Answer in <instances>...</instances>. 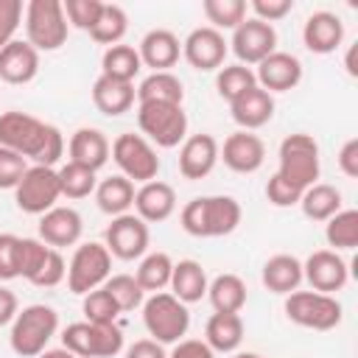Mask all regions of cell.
Here are the masks:
<instances>
[{
    "label": "cell",
    "instance_id": "obj_5",
    "mask_svg": "<svg viewBox=\"0 0 358 358\" xmlns=\"http://www.w3.org/2000/svg\"><path fill=\"white\" fill-rule=\"evenodd\" d=\"M143 324L154 341L176 344L190 327V313H187V305L179 302L173 294L157 291L143 302Z\"/></svg>",
    "mask_w": 358,
    "mask_h": 358
},
{
    "label": "cell",
    "instance_id": "obj_53",
    "mask_svg": "<svg viewBox=\"0 0 358 358\" xmlns=\"http://www.w3.org/2000/svg\"><path fill=\"white\" fill-rule=\"evenodd\" d=\"M338 168H341V173L350 176V179L358 176V137H350V140L341 145V151H338Z\"/></svg>",
    "mask_w": 358,
    "mask_h": 358
},
{
    "label": "cell",
    "instance_id": "obj_16",
    "mask_svg": "<svg viewBox=\"0 0 358 358\" xmlns=\"http://www.w3.org/2000/svg\"><path fill=\"white\" fill-rule=\"evenodd\" d=\"M182 56L187 59V64L193 70H221L224 59H227V39L221 31L201 25L193 28L187 34V39L182 42Z\"/></svg>",
    "mask_w": 358,
    "mask_h": 358
},
{
    "label": "cell",
    "instance_id": "obj_9",
    "mask_svg": "<svg viewBox=\"0 0 358 358\" xmlns=\"http://www.w3.org/2000/svg\"><path fill=\"white\" fill-rule=\"evenodd\" d=\"M112 277V255L103 243H81L67 266V288L73 294H90Z\"/></svg>",
    "mask_w": 358,
    "mask_h": 358
},
{
    "label": "cell",
    "instance_id": "obj_22",
    "mask_svg": "<svg viewBox=\"0 0 358 358\" xmlns=\"http://www.w3.org/2000/svg\"><path fill=\"white\" fill-rule=\"evenodd\" d=\"M134 210H137V218H143L145 224L168 221L176 210V193L168 182L151 179L134 190Z\"/></svg>",
    "mask_w": 358,
    "mask_h": 358
},
{
    "label": "cell",
    "instance_id": "obj_12",
    "mask_svg": "<svg viewBox=\"0 0 358 358\" xmlns=\"http://www.w3.org/2000/svg\"><path fill=\"white\" fill-rule=\"evenodd\" d=\"M59 196H62L59 176L53 168H45V165H28L20 185L14 187V201L28 215H45L48 210L56 207Z\"/></svg>",
    "mask_w": 358,
    "mask_h": 358
},
{
    "label": "cell",
    "instance_id": "obj_6",
    "mask_svg": "<svg viewBox=\"0 0 358 358\" xmlns=\"http://www.w3.org/2000/svg\"><path fill=\"white\" fill-rule=\"evenodd\" d=\"M137 126L145 134V140L157 143L159 148H173L179 143H185L187 115H185L182 103L145 101V103H137Z\"/></svg>",
    "mask_w": 358,
    "mask_h": 358
},
{
    "label": "cell",
    "instance_id": "obj_15",
    "mask_svg": "<svg viewBox=\"0 0 358 358\" xmlns=\"http://www.w3.org/2000/svg\"><path fill=\"white\" fill-rule=\"evenodd\" d=\"M302 280H308L310 288L319 294H333V291H341L347 285L350 268L338 252L319 249V252L308 255V260L302 263Z\"/></svg>",
    "mask_w": 358,
    "mask_h": 358
},
{
    "label": "cell",
    "instance_id": "obj_21",
    "mask_svg": "<svg viewBox=\"0 0 358 358\" xmlns=\"http://www.w3.org/2000/svg\"><path fill=\"white\" fill-rule=\"evenodd\" d=\"M137 53H140V62L145 67H151L154 73H171V67L182 56V42H179V36L173 31L154 28V31H148L143 36Z\"/></svg>",
    "mask_w": 358,
    "mask_h": 358
},
{
    "label": "cell",
    "instance_id": "obj_24",
    "mask_svg": "<svg viewBox=\"0 0 358 358\" xmlns=\"http://www.w3.org/2000/svg\"><path fill=\"white\" fill-rule=\"evenodd\" d=\"M39 73V50L28 45V39H14L0 50V81L6 84H28Z\"/></svg>",
    "mask_w": 358,
    "mask_h": 358
},
{
    "label": "cell",
    "instance_id": "obj_10",
    "mask_svg": "<svg viewBox=\"0 0 358 358\" xmlns=\"http://www.w3.org/2000/svg\"><path fill=\"white\" fill-rule=\"evenodd\" d=\"M285 316L308 330H333L341 322V302L333 294L294 291L285 299Z\"/></svg>",
    "mask_w": 358,
    "mask_h": 358
},
{
    "label": "cell",
    "instance_id": "obj_26",
    "mask_svg": "<svg viewBox=\"0 0 358 358\" xmlns=\"http://www.w3.org/2000/svg\"><path fill=\"white\" fill-rule=\"evenodd\" d=\"M229 112H232V120L243 131H255L274 117V95L260 87H252L229 103Z\"/></svg>",
    "mask_w": 358,
    "mask_h": 358
},
{
    "label": "cell",
    "instance_id": "obj_42",
    "mask_svg": "<svg viewBox=\"0 0 358 358\" xmlns=\"http://www.w3.org/2000/svg\"><path fill=\"white\" fill-rule=\"evenodd\" d=\"M103 288L109 291V296L115 299V305L120 308V313L123 310H134V308H140L145 299V291L140 288V282L134 280V274H115V277H109L106 282H103Z\"/></svg>",
    "mask_w": 358,
    "mask_h": 358
},
{
    "label": "cell",
    "instance_id": "obj_56",
    "mask_svg": "<svg viewBox=\"0 0 358 358\" xmlns=\"http://www.w3.org/2000/svg\"><path fill=\"white\" fill-rule=\"evenodd\" d=\"M355 56H358V42L355 45H350L347 48V56H344V67H347V73L355 78L358 76V64H355Z\"/></svg>",
    "mask_w": 358,
    "mask_h": 358
},
{
    "label": "cell",
    "instance_id": "obj_37",
    "mask_svg": "<svg viewBox=\"0 0 358 358\" xmlns=\"http://www.w3.org/2000/svg\"><path fill=\"white\" fill-rule=\"evenodd\" d=\"M126 28H129V17L123 11V6L117 3H103V11L95 22V28L90 31V36L98 42V45H120V39L126 36Z\"/></svg>",
    "mask_w": 358,
    "mask_h": 358
},
{
    "label": "cell",
    "instance_id": "obj_52",
    "mask_svg": "<svg viewBox=\"0 0 358 358\" xmlns=\"http://www.w3.org/2000/svg\"><path fill=\"white\" fill-rule=\"evenodd\" d=\"M168 358H215V352L201 338H182V341H176V347L171 350Z\"/></svg>",
    "mask_w": 358,
    "mask_h": 358
},
{
    "label": "cell",
    "instance_id": "obj_45",
    "mask_svg": "<svg viewBox=\"0 0 358 358\" xmlns=\"http://www.w3.org/2000/svg\"><path fill=\"white\" fill-rule=\"evenodd\" d=\"M64 17H67V25L78 28V31H92L101 11H103V3L101 0H64Z\"/></svg>",
    "mask_w": 358,
    "mask_h": 358
},
{
    "label": "cell",
    "instance_id": "obj_29",
    "mask_svg": "<svg viewBox=\"0 0 358 358\" xmlns=\"http://www.w3.org/2000/svg\"><path fill=\"white\" fill-rule=\"evenodd\" d=\"M260 280L271 294H285L288 296L302 282V263L294 255H274V257L266 260Z\"/></svg>",
    "mask_w": 358,
    "mask_h": 358
},
{
    "label": "cell",
    "instance_id": "obj_32",
    "mask_svg": "<svg viewBox=\"0 0 358 358\" xmlns=\"http://www.w3.org/2000/svg\"><path fill=\"white\" fill-rule=\"evenodd\" d=\"M95 201L101 207V213L106 215H123L131 204H134V182L126 179L123 173L120 176H109L103 182H98L95 187Z\"/></svg>",
    "mask_w": 358,
    "mask_h": 358
},
{
    "label": "cell",
    "instance_id": "obj_40",
    "mask_svg": "<svg viewBox=\"0 0 358 358\" xmlns=\"http://www.w3.org/2000/svg\"><path fill=\"white\" fill-rule=\"evenodd\" d=\"M56 176H59V190H62V196H67V199H84V196L95 193V187H98L95 171H90V168H84V165H78V162L62 165V168L56 171Z\"/></svg>",
    "mask_w": 358,
    "mask_h": 358
},
{
    "label": "cell",
    "instance_id": "obj_54",
    "mask_svg": "<svg viewBox=\"0 0 358 358\" xmlns=\"http://www.w3.org/2000/svg\"><path fill=\"white\" fill-rule=\"evenodd\" d=\"M126 358H168L162 344L154 338H140L126 350Z\"/></svg>",
    "mask_w": 358,
    "mask_h": 358
},
{
    "label": "cell",
    "instance_id": "obj_49",
    "mask_svg": "<svg viewBox=\"0 0 358 358\" xmlns=\"http://www.w3.org/2000/svg\"><path fill=\"white\" fill-rule=\"evenodd\" d=\"M64 277H67L64 257L59 255V249H50V255H48V260H45L42 271L34 277V282H31V285H36V288H53V285H59Z\"/></svg>",
    "mask_w": 358,
    "mask_h": 358
},
{
    "label": "cell",
    "instance_id": "obj_27",
    "mask_svg": "<svg viewBox=\"0 0 358 358\" xmlns=\"http://www.w3.org/2000/svg\"><path fill=\"white\" fill-rule=\"evenodd\" d=\"M134 98H137V87L129 84V81L98 76L95 84H92V103H95L98 112H103L109 117H117V115L129 112L134 106Z\"/></svg>",
    "mask_w": 358,
    "mask_h": 358
},
{
    "label": "cell",
    "instance_id": "obj_58",
    "mask_svg": "<svg viewBox=\"0 0 358 358\" xmlns=\"http://www.w3.org/2000/svg\"><path fill=\"white\" fill-rule=\"evenodd\" d=\"M235 358H263V355H257V352H238Z\"/></svg>",
    "mask_w": 358,
    "mask_h": 358
},
{
    "label": "cell",
    "instance_id": "obj_46",
    "mask_svg": "<svg viewBox=\"0 0 358 358\" xmlns=\"http://www.w3.org/2000/svg\"><path fill=\"white\" fill-rule=\"evenodd\" d=\"M25 171H28V159L0 145V190H14Z\"/></svg>",
    "mask_w": 358,
    "mask_h": 358
},
{
    "label": "cell",
    "instance_id": "obj_35",
    "mask_svg": "<svg viewBox=\"0 0 358 358\" xmlns=\"http://www.w3.org/2000/svg\"><path fill=\"white\" fill-rule=\"evenodd\" d=\"M101 70H103L101 76L134 84V76L143 70V62L131 45H112V48H106V53L101 59Z\"/></svg>",
    "mask_w": 358,
    "mask_h": 358
},
{
    "label": "cell",
    "instance_id": "obj_41",
    "mask_svg": "<svg viewBox=\"0 0 358 358\" xmlns=\"http://www.w3.org/2000/svg\"><path fill=\"white\" fill-rule=\"evenodd\" d=\"M201 11H204L210 28H215V31H221V28L235 31L246 20V0H204Z\"/></svg>",
    "mask_w": 358,
    "mask_h": 358
},
{
    "label": "cell",
    "instance_id": "obj_51",
    "mask_svg": "<svg viewBox=\"0 0 358 358\" xmlns=\"http://www.w3.org/2000/svg\"><path fill=\"white\" fill-rule=\"evenodd\" d=\"M266 199L274 204V207H291V204H299L302 193H296L294 187H288L277 173L266 182Z\"/></svg>",
    "mask_w": 358,
    "mask_h": 358
},
{
    "label": "cell",
    "instance_id": "obj_18",
    "mask_svg": "<svg viewBox=\"0 0 358 358\" xmlns=\"http://www.w3.org/2000/svg\"><path fill=\"white\" fill-rule=\"evenodd\" d=\"M218 157L235 173H255L266 159V145L257 134L241 129L224 140V145L218 148Z\"/></svg>",
    "mask_w": 358,
    "mask_h": 358
},
{
    "label": "cell",
    "instance_id": "obj_55",
    "mask_svg": "<svg viewBox=\"0 0 358 358\" xmlns=\"http://www.w3.org/2000/svg\"><path fill=\"white\" fill-rule=\"evenodd\" d=\"M17 313H20L17 294L0 285V327H3V324H8V322H14V316H17Z\"/></svg>",
    "mask_w": 358,
    "mask_h": 358
},
{
    "label": "cell",
    "instance_id": "obj_19",
    "mask_svg": "<svg viewBox=\"0 0 358 358\" xmlns=\"http://www.w3.org/2000/svg\"><path fill=\"white\" fill-rule=\"evenodd\" d=\"M218 162V140L213 134H190L179 148V173L190 182L204 179Z\"/></svg>",
    "mask_w": 358,
    "mask_h": 358
},
{
    "label": "cell",
    "instance_id": "obj_39",
    "mask_svg": "<svg viewBox=\"0 0 358 358\" xmlns=\"http://www.w3.org/2000/svg\"><path fill=\"white\" fill-rule=\"evenodd\" d=\"M252 87H257V81H255V70L246 67V64H224L218 70V76H215V90L229 103L235 98H241Z\"/></svg>",
    "mask_w": 358,
    "mask_h": 358
},
{
    "label": "cell",
    "instance_id": "obj_4",
    "mask_svg": "<svg viewBox=\"0 0 358 358\" xmlns=\"http://www.w3.org/2000/svg\"><path fill=\"white\" fill-rule=\"evenodd\" d=\"M277 176L294 187L296 193H305L319 179V145L310 134L296 131L288 134L280 143V168Z\"/></svg>",
    "mask_w": 358,
    "mask_h": 358
},
{
    "label": "cell",
    "instance_id": "obj_13",
    "mask_svg": "<svg viewBox=\"0 0 358 358\" xmlns=\"http://www.w3.org/2000/svg\"><path fill=\"white\" fill-rule=\"evenodd\" d=\"M232 53L238 56V64H260L268 53L277 50V31L274 25L246 17L235 31H232Z\"/></svg>",
    "mask_w": 358,
    "mask_h": 358
},
{
    "label": "cell",
    "instance_id": "obj_33",
    "mask_svg": "<svg viewBox=\"0 0 358 358\" xmlns=\"http://www.w3.org/2000/svg\"><path fill=\"white\" fill-rule=\"evenodd\" d=\"M299 207H302L305 218H310V221H327V218H333L341 210V190L333 187V185L316 182V185H310L302 193Z\"/></svg>",
    "mask_w": 358,
    "mask_h": 358
},
{
    "label": "cell",
    "instance_id": "obj_50",
    "mask_svg": "<svg viewBox=\"0 0 358 358\" xmlns=\"http://www.w3.org/2000/svg\"><path fill=\"white\" fill-rule=\"evenodd\" d=\"M291 8H294V0H252L255 20H263L268 25L277 22V20H282Z\"/></svg>",
    "mask_w": 358,
    "mask_h": 358
},
{
    "label": "cell",
    "instance_id": "obj_11",
    "mask_svg": "<svg viewBox=\"0 0 358 358\" xmlns=\"http://www.w3.org/2000/svg\"><path fill=\"white\" fill-rule=\"evenodd\" d=\"M112 159L117 162V168L123 171L126 179L131 182H151L159 173V157L154 151V145L134 131H123L117 134V140L112 143Z\"/></svg>",
    "mask_w": 358,
    "mask_h": 358
},
{
    "label": "cell",
    "instance_id": "obj_20",
    "mask_svg": "<svg viewBox=\"0 0 358 358\" xmlns=\"http://www.w3.org/2000/svg\"><path fill=\"white\" fill-rule=\"evenodd\" d=\"M81 229H84V221L73 207H53L39 218V241L48 243L50 249L78 243Z\"/></svg>",
    "mask_w": 358,
    "mask_h": 358
},
{
    "label": "cell",
    "instance_id": "obj_30",
    "mask_svg": "<svg viewBox=\"0 0 358 358\" xmlns=\"http://www.w3.org/2000/svg\"><path fill=\"white\" fill-rule=\"evenodd\" d=\"M171 294L179 299V302H199L204 294H207V274L201 268L199 260H179L173 263V271H171Z\"/></svg>",
    "mask_w": 358,
    "mask_h": 358
},
{
    "label": "cell",
    "instance_id": "obj_17",
    "mask_svg": "<svg viewBox=\"0 0 358 358\" xmlns=\"http://www.w3.org/2000/svg\"><path fill=\"white\" fill-rule=\"evenodd\" d=\"M255 81L266 92H288L302 81V62L294 53L274 50L257 64Z\"/></svg>",
    "mask_w": 358,
    "mask_h": 358
},
{
    "label": "cell",
    "instance_id": "obj_1",
    "mask_svg": "<svg viewBox=\"0 0 358 358\" xmlns=\"http://www.w3.org/2000/svg\"><path fill=\"white\" fill-rule=\"evenodd\" d=\"M0 145L45 168H53L64 154L62 131L53 123H45L20 109H8L0 115Z\"/></svg>",
    "mask_w": 358,
    "mask_h": 358
},
{
    "label": "cell",
    "instance_id": "obj_38",
    "mask_svg": "<svg viewBox=\"0 0 358 358\" xmlns=\"http://www.w3.org/2000/svg\"><path fill=\"white\" fill-rule=\"evenodd\" d=\"M324 224H327L324 227V238L333 246V252L358 246V210H338Z\"/></svg>",
    "mask_w": 358,
    "mask_h": 358
},
{
    "label": "cell",
    "instance_id": "obj_23",
    "mask_svg": "<svg viewBox=\"0 0 358 358\" xmlns=\"http://www.w3.org/2000/svg\"><path fill=\"white\" fill-rule=\"evenodd\" d=\"M344 39V22L333 11H313L302 25V42L310 53H333Z\"/></svg>",
    "mask_w": 358,
    "mask_h": 358
},
{
    "label": "cell",
    "instance_id": "obj_2",
    "mask_svg": "<svg viewBox=\"0 0 358 358\" xmlns=\"http://www.w3.org/2000/svg\"><path fill=\"white\" fill-rule=\"evenodd\" d=\"M241 204L232 196H199L182 207V229L193 238H221L241 224Z\"/></svg>",
    "mask_w": 358,
    "mask_h": 358
},
{
    "label": "cell",
    "instance_id": "obj_14",
    "mask_svg": "<svg viewBox=\"0 0 358 358\" xmlns=\"http://www.w3.org/2000/svg\"><path fill=\"white\" fill-rule=\"evenodd\" d=\"M103 246L109 249L112 257H120V260L143 257L148 249V224L131 213L115 215L103 232Z\"/></svg>",
    "mask_w": 358,
    "mask_h": 358
},
{
    "label": "cell",
    "instance_id": "obj_3",
    "mask_svg": "<svg viewBox=\"0 0 358 358\" xmlns=\"http://www.w3.org/2000/svg\"><path fill=\"white\" fill-rule=\"evenodd\" d=\"M59 330V313L50 305H28L11 322V350L22 358H36Z\"/></svg>",
    "mask_w": 358,
    "mask_h": 358
},
{
    "label": "cell",
    "instance_id": "obj_57",
    "mask_svg": "<svg viewBox=\"0 0 358 358\" xmlns=\"http://www.w3.org/2000/svg\"><path fill=\"white\" fill-rule=\"evenodd\" d=\"M36 358H76L70 350H64V347H59V350H45V352H39Z\"/></svg>",
    "mask_w": 358,
    "mask_h": 358
},
{
    "label": "cell",
    "instance_id": "obj_8",
    "mask_svg": "<svg viewBox=\"0 0 358 358\" xmlns=\"http://www.w3.org/2000/svg\"><path fill=\"white\" fill-rule=\"evenodd\" d=\"M62 347L76 358H112L123 350V333L117 324L73 322L62 333Z\"/></svg>",
    "mask_w": 358,
    "mask_h": 358
},
{
    "label": "cell",
    "instance_id": "obj_25",
    "mask_svg": "<svg viewBox=\"0 0 358 358\" xmlns=\"http://www.w3.org/2000/svg\"><path fill=\"white\" fill-rule=\"evenodd\" d=\"M67 151H70V162H78V165H84V168L98 173L106 165V159L112 154V145H109V140H106V134L101 129L81 126V129L73 131Z\"/></svg>",
    "mask_w": 358,
    "mask_h": 358
},
{
    "label": "cell",
    "instance_id": "obj_31",
    "mask_svg": "<svg viewBox=\"0 0 358 358\" xmlns=\"http://www.w3.org/2000/svg\"><path fill=\"white\" fill-rule=\"evenodd\" d=\"M207 296L215 313H241L246 305V282L238 274H218L207 285Z\"/></svg>",
    "mask_w": 358,
    "mask_h": 358
},
{
    "label": "cell",
    "instance_id": "obj_7",
    "mask_svg": "<svg viewBox=\"0 0 358 358\" xmlns=\"http://www.w3.org/2000/svg\"><path fill=\"white\" fill-rule=\"evenodd\" d=\"M67 31L62 0H31L25 6V34L34 50H59L67 42Z\"/></svg>",
    "mask_w": 358,
    "mask_h": 358
},
{
    "label": "cell",
    "instance_id": "obj_28",
    "mask_svg": "<svg viewBox=\"0 0 358 358\" xmlns=\"http://www.w3.org/2000/svg\"><path fill=\"white\" fill-rule=\"evenodd\" d=\"M204 341L213 352H235L243 341L241 313H213L204 324Z\"/></svg>",
    "mask_w": 358,
    "mask_h": 358
},
{
    "label": "cell",
    "instance_id": "obj_34",
    "mask_svg": "<svg viewBox=\"0 0 358 358\" xmlns=\"http://www.w3.org/2000/svg\"><path fill=\"white\" fill-rule=\"evenodd\" d=\"M145 101H162V103H182L185 87L173 73H151L137 87V103Z\"/></svg>",
    "mask_w": 358,
    "mask_h": 358
},
{
    "label": "cell",
    "instance_id": "obj_48",
    "mask_svg": "<svg viewBox=\"0 0 358 358\" xmlns=\"http://www.w3.org/2000/svg\"><path fill=\"white\" fill-rule=\"evenodd\" d=\"M22 20V0H0V50L14 42V34Z\"/></svg>",
    "mask_w": 358,
    "mask_h": 358
},
{
    "label": "cell",
    "instance_id": "obj_43",
    "mask_svg": "<svg viewBox=\"0 0 358 358\" xmlns=\"http://www.w3.org/2000/svg\"><path fill=\"white\" fill-rule=\"evenodd\" d=\"M81 310H84L87 322H92V324H115V319L120 313V308L115 305V299L109 296V291L103 285L90 291V294H84Z\"/></svg>",
    "mask_w": 358,
    "mask_h": 358
},
{
    "label": "cell",
    "instance_id": "obj_36",
    "mask_svg": "<svg viewBox=\"0 0 358 358\" xmlns=\"http://www.w3.org/2000/svg\"><path fill=\"white\" fill-rule=\"evenodd\" d=\"M171 271H173V260L165 252H151V255H145L140 260L134 280L140 282L143 291L157 294V291H162L171 282Z\"/></svg>",
    "mask_w": 358,
    "mask_h": 358
},
{
    "label": "cell",
    "instance_id": "obj_44",
    "mask_svg": "<svg viewBox=\"0 0 358 358\" xmlns=\"http://www.w3.org/2000/svg\"><path fill=\"white\" fill-rule=\"evenodd\" d=\"M50 255V246L39 238H20V277L34 282V277L42 271L45 260Z\"/></svg>",
    "mask_w": 358,
    "mask_h": 358
},
{
    "label": "cell",
    "instance_id": "obj_47",
    "mask_svg": "<svg viewBox=\"0 0 358 358\" xmlns=\"http://www.w3.org/2000/svg\"><path fill=\"white\" fill-rule=\"evenodd\" d=\"M20 277V238L11 232L0 235V280Z\"/></svg>",
    "mask_w": 358,
    "mask_h": 358
}]
</instances>
